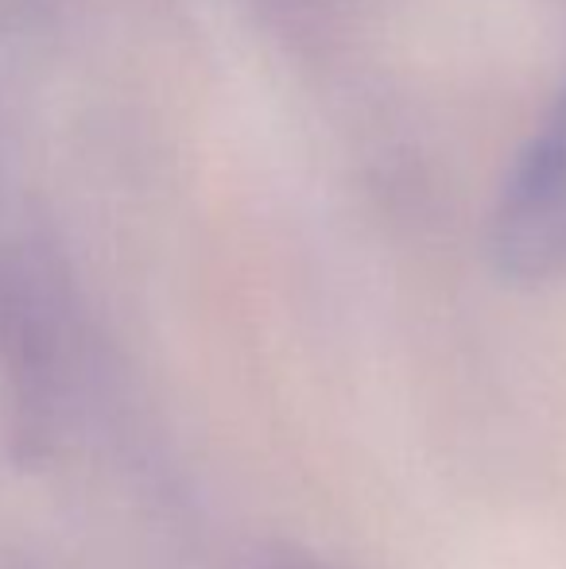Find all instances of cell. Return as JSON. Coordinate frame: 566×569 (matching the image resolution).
Here are the masks:
<instances>
[{"label":"cell","mask_w":566,"mask_h":569,"mask_svg":"<svg viewBox=\"0 0 566 569\" xmlns=\"http://www.w3.org/2000/svg\"><path fill=\"white\" fill-rule=\"evenodd\" d=\"M489 252L500 276L516 283L566 279V93L508 171Z\"/></svg>","instance_id":"obj_1"},{"label":"cell","mask_w":566,"mask_h":569,"mask_svg":"<svg viewBox=\"0 0 566 569\" xmlns=\"http://www.w3.org/2000/svg\"><path fill=\"white\" fill-rule=\"evenodd\" d=\"M265 569H326V566L307 562V558H280V562H272V566H265Z\"/></svg>","instance_id":"obj_2"}]
</instances>
